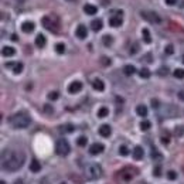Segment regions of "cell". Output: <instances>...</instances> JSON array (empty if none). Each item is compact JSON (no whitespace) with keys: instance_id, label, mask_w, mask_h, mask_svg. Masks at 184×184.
<instances>
[{"instance_id":"c3c4849f","label":"cell","mask_w":184,"mask_h":184,"mask_svg":"<svg viewBox=\"0 0 184 184\" xmlns=\"http://www.w3.org/2000/svg\"><path fill=\"white\" fill-rule=\"evenodd\" d=\"M162 143H163V144H164V143L167 144V143H169V139H167V137H166V139H164V137H162Z\"/></svg>"},{"instance_id":"e575fe53","label":"cell","mask_w":184,"mask_h":184,"mask_svg":"<svg viewBox=\"0 0 184 184\" xmlns=\"http://www.w3.org/2000/svg\"><path fill=\"white\" fill-rule=\"evenodd\" d=\"M58 97H60V94H58L57 91H54V92H50V94H48V99H50V101H57V99H58Z\"/></svg>"},{"instance_id":"d4e9b609","label":"cell","mask_w":184,"mask_h":184,"mask_svg":"<svg viewBox=\"0 0 184 184\" xmlns=\"http://www.w3.org/2000/svg\"><path fill=\"white\" fill-rule=\"evenodd\" d=\"M76 144L81 146V147H85V146L88 144V139L85 137V136H79V137L76 139Z\"/></svg>"},{"instance_id":"3957f363","label":"cell","mask_w":184,"mask_h":184,"mask_svg":"<svg viewBox=\"0 0 184 184\" xmlns=\"http://www.w3.org/2000/svg\"><path fill=\"white\" fill-rule=\"evenodd\" d=\"M84 172H85V177L89 178V180H97V178H99L102 176V169L97 163H92V164L85 166Z\"/></svg>"},{"instance_id":"60d3db41","label":"cell","mask_w":184,"mask_h":184,"mask_svg":"<svg viewBox=\"0 0 184 184\" xmlns=\"http://www.w3.org/2000/svg\"><path fill=\"white\" fill-rule=\"evenodd\" d=\"M44 110H45L47 113H53V112H54L53 106H50V105H45V106H44Z\"/></svg>"},{"instance_id":"9a60e30c","label":"cell","mask_w":184,"mask_h":184,"mask_svg":"<svg viewBox=\"0 0 184 184\" xmlns=\"http://www.w3.org/2000/svg\"><path fill=\"white\" fill-rule=\"evenodd\" d=\"M102 27H103V24H102V20H99V19L92 20V23H91V28H92L94 31H101Z\"/></svg>"},{"instance_id":"816d5d0a","label":"cell","mask_w":184,"mask_h":184,"mask_svg":"<svg viewBox=\"0 0 184 184\" xmlns=\"http://www.w3.org/2000/svg\"><path fill=\"white\" fill-rule=\"evenodd\" d=\"M68 1H72V0H68Z\"/></svg>"},{"instance_id":"f1b7e54d","label":"cell","mask_w":184,"mask_h":184,"mask_svg":"<svg viewBox=\"0 0 184 184\" xmlns=\"http://www.w3.org/2000/svg\"><path fill=\"white\" fill-rule=\"evenodd\" d=\"M102 41H103V44L106 45V47H110L112 45V43H113V40H112V37L110 35H103V38H102Z\"/></svg>"},{"instance_id":"ffe728a7","label":"cell","mask_w":184,"mask_h":184,"mask_svg":"<svg viewBox=\"0 0 184 184\" xmlns=\"http://www.w3.org/2000/svg\"><path fill=\"white\" fill-rule=\"evenodd\" d=\"M109 23H110V26H112V27H118V26H120V24H122L120 14H118V16H113V17H110Z\"/></svg>"},{"instance_id":"52a82bcc","label":"cell","mask_w":184,"mask_h":184,"mask_svg":"<svg viewBox=\"0 0 184 184\" xmlns=\"http://www.w3.org/2000/svg\"><path fill=\"white\" fill-rule=\"evenodd\" d=\"M130 172H132V169H123V170L119 172L118 177H119L120 180H123V181H130L133 178V176H135V174L130 173Z\"/></svg>"},{"instance_id":"f546056e","label":"cell","mask_w":184,"mask_h":184,"mask_svg":"<svg viewBox=\"0 0 184 184\" xmlns=\"http://www.w3.org/2000/svg\"><path fill=\"white\" fill-rule=\"evenodd\" d=\"M174 76L178 78V79H184V69L183 68H177V69L174 71Z\"/></svg>"},{"instance_id":"ac0fdd59","label":"cell","mask_w":184,"mask_h":184,"mask_svg":"<svg viewBox=\"0 0 184 184\" xmlns=\"http://www.w3.org/2000/svg\"><path fill=\"white\" fill-rule=\"evenodd\" d=\"M30 170H31L33 173H38L40 170H41V164L38 160H31L30 163Z\"/></svg>"},{"instance_id":"484cf974","label":"cell","mask_w":184,"mask_h":184,"mask_svg":"<svg viewBox=\"0 0 184 184\" xmlns=\"http://www.w3.org/2000/svg\"><path fill=\"white\" fill-rule=\"evenodd\" d=\"M139 75H140V78L147 79V78H150V71H149L147 68H142L140 71H139Z\"/></svg>"},{"instance_id":"ba28073f","label":"cell","mask_w":184,"mask_h":184,"mask_svg":"<svg viewBox=\"0 0 184 184\" xmlns=\"http://www.w3.org/2000/svg\"><path fill=\"white\" fill-rule=\"evenodd\" d=\"M103 149H105L103 144H101V143H94V144H91V147H89V153H91L92 156H97V154H101V153L103 152Z\"/></svg>"},{"instance_id":"5b68a950","label":"cell","mask_w":184,"mask_h":184,"mask_svg":"<svg viewBox=\"0 0 184 184\" xmlns=\"http://www.w3.org/2000/svg\"><path fill=\"white\" fill-rule=\"evenodd\" d=\"M69 152H71L69 143L65 140V139H60V140L55 143V153L58 156H67Z\"/></svg>"},{"instance_id":"5bb4252c","label":"cell","mask_w":184,"mask_h":184,"mask_svg":"<svg viewBox=\"0 0 184 184\" xmlns=\"http://www.w3.org/2000/svg\"><path fill=\"white\" fill-rule=\"evenodd\" d=\"M92 88L97 89L98 92H102V91L105 89V84H103V81H101V79H95V81H92Z\"/></svg>"},{"instance_id":"7402d4cb","label":"cell","mask_w":184,"mask_h":184,"mask_svg":"<svg viewBox=\"0 0 184 184\" xmlns=\"http://www.w3.org/2000/svg\"><path fill=\"white\" fill-rule=\"evenodd\" d=\"M136 113L142 116V118H144V116H147V108L144 106V105H139L137 108H136Z\"/></svg>"},{"instance_id":"d6986e66","label":"cell","mask_w":184,"mask_h":184,"mask_svg":"<svg viewBox=\"0 0 184 184\" xmlns=\"http://www.w3.org/2000/svg\"><path fill=\"white\" fill-rule=\"evenodd\" d=\"M45 44H47V40H45V37H44L43 34H38V35L35 37V45H37V47H40V48H43Z\"/></svg>"},{"instance_id":"d590c367","label":"cell","mask_w":184,"mask_h":184,"mask_svg":"<svg viewBox=\"0 0 184 184\" xmlns=\"http://www.w3.org/2000/svg\"><path fill=\"white\" fill-rule=\"evenodd\" d=\"M167 178H169V180H176V178H177V173L173 172V170L167 172Z\"/></svg>"},{"instance_id":"ee69618b","label":"cell","mask_w":184,"mask_h":184,"mask_svg":"<svg viewBox=\"0 0 184 184\" xmlns=\"http://www.w3.org/2000/svg\"><path fill=\"white\" fill-rule=\"evenodd\" d=\"M167 72H169V71H167V68H166V67H164V68H160V71H159V74H160V75H163V74H164V75H167Z\"/></svg>"},{"instance_id":"8fae6325","label":"cell","mask_w":184,"mask_h":184,"mask_svg":"<svg viewBox=\"0 0 184 184\" xmlns=\"http://www.w3.org/2000/svg\"><path fill=\"white\" fill-rule=\"evenodd\" d=\"M110 133H112V129H110L109 125H101V126H99V135H101L102 137H109Z\"/></svg>"},{"instance_id":"277c9868","label":"cell","mask_w":184,"mask_h":184,"mask_svg":"<svg viewBox=\"0 0 184 184\" xmlns=\"http://www.w3.org/2000/svg\"><path fill=\"white\" fill-rule=\"evenodd\" d=\"M43 26L48 30V31L57 33L60 30V22L55 16H45L43 17Z\"/></svg>"},{"instance_id":"ab89813d","label":"cell","mask_w":184,"mask_h":184,"mask_svg":"<svg viewBox=\"0 0 184 184\" xmlns=\"http://www.w3.org/2000/svg\"><path fill=\"white\" fill-rule=\"evenodd\" d=\"M173 51H174V48H173V45H167L166 47V54H173Z\"/></svg>"},{"instance_id":"e0dca14e","label":"cell","mask_w":184,"mask_h":184,"mask_svg":"<svg viewBox=\"0 0 184 184\" xmlns=\"http://www.w3.org/2000/svg\"><path fill=\"white\" fill-rule=\"evenodd\" d=\"M84 11L87 13V14H89V16H94V14H97V6H94V4H85L84 6Z\"/></svg>"},{"instance_id":"f35d334b","label":"cell","mask_w":184,"mask_h":184,"mask_svg":"<svg viewBox=\"0 0 184 184\" xmlns=\"http://www.w3.org/2000/svg\"><path fill=\"white\" fill-rule=\"evenodd\" d=\"M153 174H154L156 177H159V176H162V167H160V166H157V167L154 169V172H153Z\"/></svg>"},{"instance_id":"7a4b0ae2","label":"cell","mask_w":184,"mask_h":184,"mask_svg":"<svg viewBox=\"0 0 184 184\" xmlns=\"http://www.w3.org/2000/svg\"><path fill=\"white\" fill-rule=\"evenodd\" d=\"M10 125L13 128H16V129H26L30 123H31V118H30V115L28 113H26V112H17V113H14L13 116H10Z\"/></svg>"},{"instance_id":"6da1fadb","label":"cell","mask_w":184,"mask_h":184,"mask_svg":"<svg viewBox=\"0 0 184 184\" xmlns=\"http://www.w3.org/2000/svg\"><path fill=\"white\" fill-rule=\"evenodd\" d=\"M24 154L22 152H11L4 150L1 153V167L7 172H16L24 164Z\"/></svg>"},{"instance_id":"836d02e7","label":"cell","mask_w":184,"mask_h":184,"mask_svg":"<svg viewBox=\"0 0 184 184\" xmlns=\"http://www.w3.org/2000/svg\"><path fill=\"white\" fill-rule=\"evenodd\" d=\"M55 51L58 53V54H64L65 51V45L62 43H58L57 45H55Z\"/></svg>"},{"instance_id":"83f0119b","label":"cell","mask_w":184,"mask_h":184,"mask_svg":"<svg viewBox=\"0 0 184 184\" xmlns=\"http://www.w3.org/2000/svg\"><path fill=\"white\" fill-rule=\"evenodd\" d=\"M108 115H109V110H108V108H105V106L98 110V116H99V118H105V116H108Z\"/></svg>"},{"instance_id":"603a6c76","label":"cell","mask_w":184,"mask_h":184,"mask_svg":"<svg viewBox=\"0 0 184 184\" xmlns=\"http://www.w3.org/2000/svg\"><path fill=\"white\" fill-rule=\"evenodd\" d=\"M142 34H143V40H144V43L150 44L152 43V37H150V31L147 30V28H143L142 30Z\"/></svg>"},{"instance_id":"681fc988","label":"cell","mask_w":184,"mask_h":184,"mask_svg":"<svg viewBox=\"0 0 184 184\" xmlns=\"http://www.w3.org/2000/svg\"><path fill=\"white\" fill-rule=\"evenodd\" d=\"M0 183H1V184H6V183H4V181H3V180H1V181H0Z\"/></svg>"},{"instance_id":"cb8c5ba5","label":"cell","mask_w":184,"mask_h":184,"mask_svg":"<svg viewBox=\"0 0 184 184\" xmlns=\"http://www.w3.org/2000/svg\"><path fill=\"white\" fill-rule=\"evenodd\" d=\"M135 67L133 65H125V68H123V74L125 75H128V76H130V75H133L135 74Z\"/></svg>"},{"instance_id":"f5cc1de1","label":"cell","mask_w":184,"mask_h":184,"mask_svg":"<svg viewBox=\"0 0 184 184\" xmlns=\"http://www.w3.org/2000/svg\"><path fill=\"white\" fill-rule=\"evenodd\" d=\"M62 184H65V183H62Z\"/></svg>"},{"instance_id":"bcb514c9","label":"cell","mask_w":184,"mask_h":184,"mask_svg":"<svg viewBox=\"0 0 184 184\" xmlns=\"http://www.w3.org/2000/svg\"><path fill=\"white\" fill-rule=\"evenodd\" d=\"M178 98H180L181 101H184V91H180V92H178Z\"/></svg>"},{"instance_id":"f6af8a7d","label":"cell","mask_w":184,"mask_h":184,"mask_svg":"<svg viewBox=\"0 0 184 184\" xmlns=\"http://www.w3.org/2000/svg\"><path fill=\"white\" fill-rule=\"evenodd\" d=\"M166 3H167L169 6H174V4L177 3V0H166Z\"/></svg>"},{"instance_id":"9c48e42d","label":"cell","mask_w":184,"mask_h":184,"mask_svg":"<svg viewBox=\"0 0 184 184\" xmlns=\"http://www.w3.org/2000/svg\"><path fill=\"white\" fill-rule=\"evenodd\" d=\"M81 89H82V84H81L79 81H74V82H71V84H69V87H68L69 94H78V92H81Z\"/></svg>"},{"instance_id":"2e32d148","label":"cell","mask_w":184,"mask_h":184,"mask_svg":"<svg viewBox=\"0 0 184 184\" xmlns=\"http://www.w3.org/2000/svg\"><path fill=\"white\" fill-rule=\"evenodd\" d=\"M22 30L24 33H31L34 31V23L33 22H24L22 24Z\"/></svg>"},{"instance_id":"4316f807","label":"cell","mask_w":184,"mask_h":184,"mask_svg":"<svg viewBox=\"0 0 184 184\" xmlns=\"http://www.w3.org/2000/svg\"><path fill=\"white\" fill-rule=\"evenodd\" d=\"M150 156H152L153 160H162V159H163V156H162V154H160L159 152H157L154 147L152 149V153H150Z\"/></svg>"},{"instance_id":"30bf717a","label":"cell","mask_w":184,"mask_h":184,"mask_svg":"<svg viewBox=\"0 0 184 184\" xmlns=\"http://www.w3.org/2000/svg\"><path fill=\"white\" fill-rule=\"evenodd\" d=\"M76 37L78 38H81V40H84V38H87V35H88V30H87V27L84 26V24H79L78 27H76Z\"/></svg>"},{"instance_id":"7dc6e473","label":"cell","mask_w":184,"mask_h":184,"mask_svg":"<svg viewBox=\"0 0 184 184\" xmlns=\"http://www.w3.org/2000/svg\"><path fill=\"white\" fill-rule=\"evenodd\" d=\"M11 40H13V41H17V40H19V37H17L16 34H13V35H11Z\"/></svg>"},{"instance_id":"b9f144b4","label":"cell","mask_w":184,"mask_h":184,"mask_svg":"<svg viewBox=\"0 0 184 184\" xmlns=\"http://www.w3.org/2000/svg\"><path fill=\"white\" fill-rule=\"evenodd\" d=\"M152 106L153 108H159V106H160V105H159V101H157V99H152Z\"/></svg>"},{"instance_id":"1f68e13d","label":"cell","mask_w":184,"mask_h":184,"mask_svg":"<svg viewBox=\"0 0 184 184\" xmlns=\"http://www.w3.org/2000/svg\"><path fill=\"white\" fill-rule=\"evenodd\" d=\"M129 153H130V150L128 149V146L122 144V146L119 147V154H120V156H128Z\"/></svg>"},{"instance_id":"44dd1931","label":"cell","mask_w":184,"mask_h":184,"mask_svg":"<svg viewBox=\"0 0 184 184\" xmlns=\"http://www.w3.org/2000/svg\"><path fill=\"white\" fill-rule=\"evenodd\" d=\"M1 54L4 55V57H13V55L16 54V50L13 47H4L1 50Z\"/></svg>"},{"instance_id":"74e56055","label":"cell","mask_w":184,"mask_h":184,"mask_svg":"<svg viewBox=\"0 0 184 184\" xmlns=\"http://www.w3.org/2000/svg\"><path fill=\"white\" fill-rule=\"evenodd\" d=\"M174 132H176L177 136H181V135L184 133V126H177V129L174 130Z\"/></svg>"},{"instance_id":"8992f818","label":"cell","mask_w":184,"mask_h":184,"mask_svg":"<svg viewBox=\"0 0 184 184\" xmlns=\"http://www.w3.org/2000/svg\"><path fill=\"white\" fill-rule=\"evenodd\" d=\"M140 16L149 23H153V24H160L162 23V19L154 13V11H140Z\"/></svg>"},{"instance_id":"7bdbcfd3","label":"cell","mask_w":184,"mask_h":184,"mask_svg":"<svg viewBox=\"0 0 184 184\" xmlns=\"http://www.w3.org/2000/svg\"><path fill=\"white\" fill-rule=\"evenodd\" d=\"M137 45H139V44H137V43H135V45H133V48L130 50V54H135V53H136V51L139 50V48H137Z\"/></svg>"},{"instance_id":"d6a6232c","label":"cell","mask_w":184,"mask_h":184,"mask_svg":"<svg viewBox=\"0 0 184 184\" xmlns=\"http://www.w3.org/2000/svg\"><path fill=\"white\" fill-rule=\"evenodd\" d=\"M75 128L72 126V125H64L62 128H61V132H65V133H71V132H74Z\"/></svg>"},{"instance_id":"7c38bea8","label":"cell","mask_w":184,"mask_h":184,"mask_svg":"<svg viewBox=\"0 0 184 184\" xmlns=\"http://www.w3.org/2000/svg\"><path fill=\"white\" fill-rule=\"evenodd\" d=\"M4 67H6V68L13 67V68H14V69H13V72H14V74H20V72L23 71V64H22V62H17V64H16V62H14V64H13V62H7Z\"/></svg>"},{"instance_id":"8d00e7d4","label":"cell","mask_w":184,"mask_h":184,"mask_svg":"<svg viewBox=\"0 0 184 184\" xmlns=\"http://www.w3.org/2000/svg\"><path fill=\"white\" fill-rule=\"evenodd\" d=\"M101 62H102V65L108 67V65H110V60H109L108 57H101Z\"/></svg>"},{"instance_id":"f907efd6","label":"cell","mask_w":184,"mask_h":184,"mask_svg":"<svg viewBox=\"0 0 184 184\" xmlns=\"http://www.w3.org/2000/svg\"><path fill=\"white\" fill-rule=\"evenodd\" d=\"M183 62H184V55H183Z\"/></svg>"},{"instance_id":"4fadbf2b","label":"cell","mask_w":184,"mask_h":184,"mask_svg":"<svg viewBox=\"0 0 184 184\" xmlns=\"http://www.w3.org/2000/svg\"><path fill=\"white\" fill-rule=\"evenodd\" d=\"M133 159L135 160H142V157L144 156V152H143V149H142L140 146H136L135 149H133Z\"/></svg>"},{"instance_id":"4dcf8cb0","label":"cell","mask_w":184,"mask_h":184,"mask_svg":"<svg viewBox=\"0 0 184 184\" xmlns=\"http://www.w3.org/2000/svg\"><path fill=\"white\" fill-rule=\"evenodd\" d=\"M150 126H152V123L149 122V120H143L140 123V129L143 130V132H146V130L150 129Z\"/></svg>"}]
</instances>
